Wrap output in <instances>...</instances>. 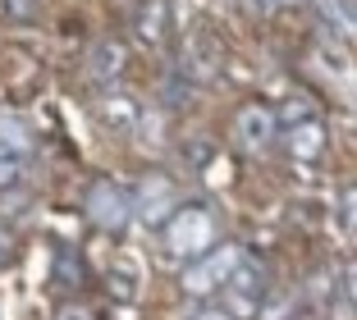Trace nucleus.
Listing matches in <instances>:
<instances>
[{
    "label": "nucleus",
    "instance_id": "obj_16",
    "mask_svg": "<svg viewBox=\"0 0 357 320\" xmlns=\"http://www.w3.org/2000/svg\"><path fill=\"white\" fill-rule=\"evenodd\" d=\"M10 10H14V14H28V10H32V0H10Z\"/></svg>",
    "mask_w": 357,
    "mask_h": 320
},
{
    "label": "nucleus",
    "instance_id": "obj_14",
    "mask_svg": "<svg viewBox=\"0 0 357 320\" xmlns=\"http://www.w3.org/2000/svg\"><path fill=\"white\" fill-rule=\"evenodd\" d=\"M188 320H234V316H229L225 307H202L197 316H188Z\"/></svg>",
    "mask_w": 357,
    "mask_h": 320
},
{
    "label": "nucleus",
    "instance_id": "obj_7",
    "mask_svg": "<svg viewBox=\"0 0 357 320\" xmlns=\"http://www.w3.org/2000/svg\"><path fill=\"white\" fill-rule=\"evenodd\" d=\"M289 151H294V160H316V155H326V119L312 114V119H303V124L289 128Z\"/></svg>",
    "mask_w": 357,
    "mask_h": 320
},
{
    "label": "nucleus",
    "instance_id": "obj_4",
    "mask_svg": "<svg viewBox=\"0 0 357 320\" xmlns=\"http://www.w3.org/2000/svg\"><path fill=\"white\" fill-rule=\"evenodd\" d=\"M87 215H92L101 229H124L128 220H133V197H128L119 183L101 178V183H92V192H87Z\"/></svg>",
    "mask_w": 357,
    "mask_h": 320
},
{
    "label": "nucleus",
    "instance_id": "obj_13",
    "mask_svg": "<svg viewBox=\"0 0 357 320\" xmlns=\"http://www.w3.org/2000/svg\"><path fill=\"white\" fill-rule=\"evenodd\" d=\"M101 114L110 119V124H115V119H119V124H128V119H133V101H128V96H110V101L101 105Z\"/></svg>",
    "mask_w": 357,
    "mask_h": 320
},
{
    "label": "nucleus",
    "instance_id": "obj_10",
    "mask_svg": "<svg viewBox=\"0 0 357 320\" xmlns=\"http://www.w3.org/2000/svg\"><path fill=\"white\" fill-rule=\"evenodd\" d=\"M55 284L60 289H78L83 284V261H74V252L60 247V261H55Z\"/></svg>",
    "mask_w": 357,
    "mask_h": 320
},
{
    "label": "nucleus",
    "instance_id": "obj_18",
    "mask_svg": "<svg viewBox=\"0 0 357 320\" xmlns=\"http://www.w3.org/2000/svg\"><path fill=\"white\" fill-rule=\"evenodd\" d=\"M60 320H92V316H87V311H64Z\"/></svg>",
    "mask_w": 357,
    "mask_h": 320
},
{
    "label": "nucleus",
    "instance_id": "obj_6",
    "mask_svg": "<svg viewBox=\"0 0 357 320\" xmlns=\"http://www.w3.org/2000/svg\"><path fill=\"white\" fill-rule=\"evenodd\" d=\"M124 64H128V51L115 37H101V42L92 46V55H87V69H92L96 83H115L119 73H124Z\"/></svg>",
    "mask_w": 357,
    "mask_h": 320
},
{
    "label": "nucleus",
    "instance_id": "obj_2",
    "mask_svg": "<svg viewBox=\"0 0 357 320\" xmlns=\"http://www.w3.org/2000/svg\"><path fill=\"white\" fill-rule=\"evenodd\" d=\"M243 261V247H234V243H220V247H206L202 257L188 261V270H183V289L192 293V298H206V293L225 289V279L234 275V266Z\"/></svg>",
    "mask_w": 357,
    "mask_h": 320
},
{
    "label": "nucleus",
    "instance_id": "obj_12",
    "mask_svg": "<svg viewBox=\"0 0 357 320\" xmlns=\"http://www.w3.org/2000/svg\"><path fill=\"white\" fill-rule=\"evenodd\" d=\"M19 178H23V155L0 146V188H14Z\"/></svg>",
    "mask_w": 357,
    "mask_h": 320
},
{
    "label": "nucleus",
    "instance_id": "obj_5",
    "mask_svg": "<svg viewBox=\"0 0 357 320\" xmlns=\"http://www.w3.org/2000/svg\"><path fill=\"white\" fill-rule=\"evenodd\" d=\"M275 133H280V124H275V110L271 105H261V101H252V105H243L238 114H234V137H238V146L243 151H266V146L275 142Z\"/></svg>",
    "mask_w": 357,
    "mask_h": 320
},
{
    "label": "nucleus",
    "instance_id": "obj_3",
    "mask_svg": "<svg viewBox=\"0 0 357 320\" xmlns=\"http://www.w3.org/2000/svg\"><path fill=\"white\" fill-rule=\"evenodd\" d=\"M261 302H266V266L243 257L238 266H234V275L225 279V302L220 307L229 311L234 320H248V316L261 311Z\"/></svg>",
    "mask_w": 357,
    "mask_h": 320
},
{
    "label": "nucleus",
    "instance_id": "obj_19",
    "mask_svg": "<svg viewBox=\"0 0 357 320\" xmlns=\"http://www.w3.org/2000/svg\"><path fill=\"white\" fill-rule=\"evenodd\" d=\"M326 10H335V0H326Z\"/></svg>",
    "mask_w": 357,
    "mask_h": 320
},
{
    "label": "nucleus",
    "instance_id": "obj_15",
    "mask_svg": "<svg viewBox=\"0 0 357 320\" xmlns=\"http://www.w3.org/2000/svg\"><path fill=\"white\" fill-rule=\"evenodd\" d=\"M243 5H248V14H271L280 0H243Z\"/></svg>",
    "mask_w": 357,
    "mask_h": 320
},
{
    "label": "nucleus",
    "instance_id": "obj_8",
    "mask_svg": "<svg viewBox=\"0 0 357 320\" xmlns=\"http://www.w3.org/2000/svg\"><path fill=\"white\" fill-rule=\"evenodd\" d=\"M133 28L147 46H160L165 42V28H169V5L165 0H142L137 14H133Z\"/></svg>",
    "mask_w": 357,
    "mask_h": 320
},
{
    "label": "nucleus",
    "instance_id": "obj_1",
    "mask_svg": "<svg viewBox=\"0 0 357 320\" xmlns=\"http://www.w3.org/2000/svg\"><path fill=\"white\" fill-rule=\"evenodd\" d=\"M206 247H215V215H211V206H202V201L178 206L174 220H169V229H165V252L192 261Z\"/></svg>",
    "mask_w": 357,
    "mask_h": 320
},
{
    "label": "nucleus",
    "instance_id": "obj_9",
    "mask_svg": "<svg viewBox=\"0 0 357 320\" xmlns=\"http://www.w3.org/2000/svg\"><path fill=\"white\" fill-rule=\"evenodd\" d=\"M133 211H137L142 220H160L165 211H178V206H174V188H169L165 178H151V183L142 188V197L133 201Z\"/></svg>",
    "mask_w": 357,
    "mask_h": 320
},
{
    "label": "nucleus",
    "instance_id": "obj_17",
    "mask_svg": "<svg viewBox=\"0 0 357 320\" xmlns=\"http://www.w3.org/2000/svg\"><path fill=\"white\" fill-rule=\"evenodd\" d=\"M5 261H10V238L0 234V266H5Z\"/></svg>",
    "mask_w": 357,
    "mask_h": 320
},
{
    "label": "nucleus",
    "instance_id": "obj_11",
    "mask_svg": "<svg viewBox=\"0 0 357 320\" xmlns=\"http://www.w3.org/2000/svg\"><path fill=\"white\" fill-rule=\"evenodd\" d=\"M312 114H316V105L307 101V96H289V101H284V110L275 114V124L294 128V124H303V119H312Z\"/></svg>",
    "mask_w": 357,
    "mask_h": 320
}]
</instances>
